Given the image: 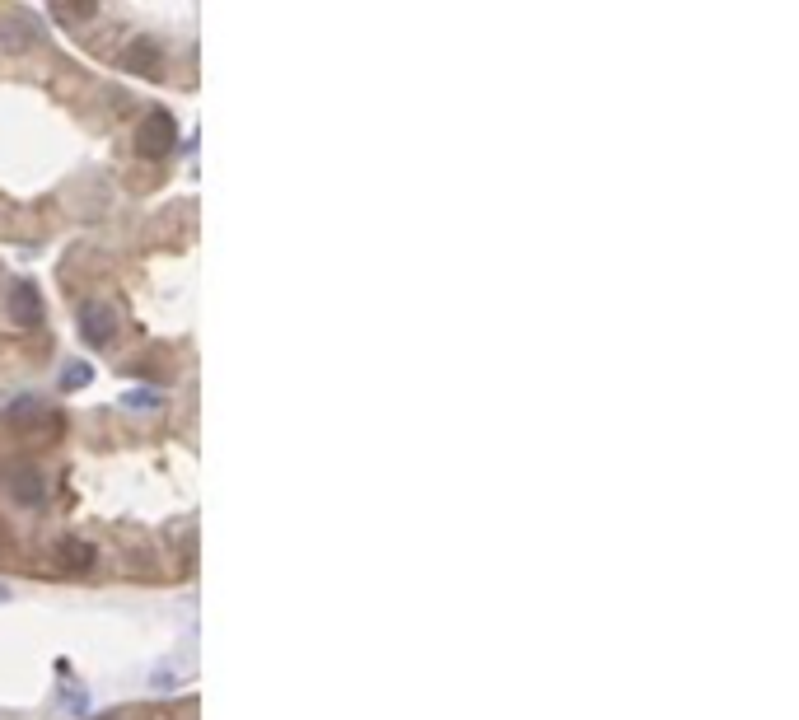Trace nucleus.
Returning <instances> with one entry per match:
<instances>
[{"mask_svg": "<svg viewBox=\"0 0 799 720\" xmlns=\"http://www.w3.org/2000/svg\"><path fill=\"white\" fill-rule=\"evenodd\" d=\"M80 328H85V337L94 346H108L113 342V332H117V318H113V309L103 300H89L85 309H80Z\"/></svg>", "mask_w": 799, "mask_h": 720, "instance_id": "nucleus-1", "label": "nucleus"}, {"mask_svg": "<svg viewBox=\"0 0 799 720\" xmlns=\"http://www.w3.org/2000/svg\"><path fill=\"white\" fill-rule=\"evenodd\" d=\"M164 145H169V117L155 113L150 122H145V131H141V150H145V155H159Z\"/></svg>", "mask_w": 799, "mask_h": 720, "instance_id": "nucleus-2", "label": "nucleus"}, {"mask_svg": "<svg viewBox=\"0 0 799 720\" xmlns=\"http://www.w3.org/2000/svg\"><path fill=\"white\" fill-rule=\"evenodd\" d=\"M15 318L19 323H38L43 318V304H38V295H33V286H19V300H15Z\"/></svg>", "mask_w": 799, "mask_h": 720, "instance_id": "nucleus-3", "label": "nucleus"}, {"mask_svg": "<svg viewBox=\"0 0 799 720\" xmlns=\"http://www.w3.org/2000/svg\"><path fill=\"white\" fill-rule=\"evenodd\" d=\"M127 407H141V412H155V407H164V398H159V393H127Z\"/></svg>", "mask_w": 799, "mask_h": 720, "instance_id": "nucleus-4", "label": "nucleus"}, {"mask_svg": "<svg viewBox=\"0 0 799 720\" xmlns=\"http://www.w3.org/2000/svg\"><path fill=\"white\" fill-rule=\"evenodd\" d=\"M85 379H89V370H85V365H66V389H80Z\"/></svg>", "mask_w": 799, "mask_h": 720, "instance_id": "nucleus-5", "label": "nucleus"}]
</instances>
